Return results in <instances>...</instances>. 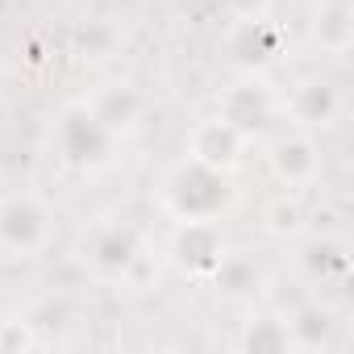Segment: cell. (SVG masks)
I'll use <instances>...</instances> for the list:
<instances>
[{
	"label": "cell",
	"instance_id": "obj_1",
	"mask_svg": "<svg viewBox=\"0 0 354 354\" xmlns=\"http://www.w3.org/2000/svg\"><path fill=\"white\" fill-rule=\"evenodd\" d=\"M162 205L175 221H221V213L234 205V180L230 171L184 158L162 180Z\"/></svg>",
	"mask_w": 354,
	"mask_h": 354
},
{
	"label": "cell",
	"instance_id": "obj_9",
	"mask_svg": "<svg viewBox=\"0 0 354 354\" xmlns=\"http://www.w3.org/2000/svg\"><path fill=\"white\" fill-rule=\"evenodd\" d=\"M246 138L230 125V121H221V117H209V121H201L196 129H192V142H188V158H196V162H209V167H217V171H230L234 175V167L242 162V154H246Z\"/></svg>",
	"mask_w": 354,
	"mask_h": 354
},
{
	"label": "cell",
	"instance_id": "obj_3",
	"mask_svg": "<svg viewBox=\"0 0 354 354\" xmlns=\"http://www.w3.org/2000/svg\"><path fill=\"white\" fill-rule=\"evenodd\" d=\"M50 234H55V217L38 196L30 192L0 196V250L5 254L34 259L38 250H46Z\"/></svg>",
	"mask_w": 354,
	"mask_h": 354
},
{
	"label": "cell",
	"instance_id": "obj_12",
	"mask_svg": "<svg viewBox=\"0 0 354 354\" xmlns=\"http://www.w3.org/2000/svg\"><path fill=\"white\" fill-rule=\"evenodd\" d=\"M313 38L321 42V50H333V55L350 50V42H354L350 9H346V5H325V9L317 13V21H313Z\"/></svg>",
	"mask_w": 354,
	"mask_h": 354
},
{
	"label": "cell",
	"instance_id": "obj_14",
	"mask_svg": "<svg viewBox=\"0 0 354 354\" xmlns=\"http://www.w3.org/2000/svg\"><path fill=\"white\" fill-rule=\"evenodd\" d=\"M242 346L254 350V354H283L292 346V333H288V321H275V317H259L246 325L242 333Z\"/></svg>",
	"mask_w": 354,
	"mask_h": 354
},
{
	"label": "cell",
	"instance_id": "obj_4",
	"mask_svg": "<svg viewBox=\"0 0 354 354\" xmlns=\"http://www.w3.org/2000/svg\"><path fill=\"white\" fill-rule=\"evenodd\" d=\"M167 254L180 275L213 279L230 259V238L221 234V221H180L167 242Z\"/></svg>",
	"mask_w": 354,
	"mask_h": 354
},
{
	"label": "cell",
	"instance_id": "obj_16",
	"mask_svg": "<svg viewBox=\"0 0 354 354\" xmlns=\"http://www.w3.org/2000/svg\"><path fill=\"white\" fill-rule=\"evenodd\" d=\"M267 225H271L275 234H292V230L300 225V209H296L288 196H279V201L267 209Z\"/></svg>",
	"mask_w": 354,
	"mask_h": 354
},
{
	"label": "cell",
	"instance_id": "obj_15",
	"mask_svg": "<svg viewBox=\"0 0 354 354\" xmlns=\"http://www.w3.org/2000/svg\"><path fill=\"white\" fill-rule=\"evenodd\" d=\"M304 263H308V271L313 275H329V267L333 271H346V254H342V246H329V242H313L308 246V254H304Z\"/></svg>",
	"mask_w": 354,
	"mask_h": 354
},
{
	"label": "cell",
	"instance_id": "obj_8",
	"mask_svg": "<svg viewBox=\"0 0 354 354\" xmlns=\"http://www.w3.org/2000/svg\"><path fill=\"white\" fill-rule=\"evenodd\" d=\"M271 175L288 188H308L317 175H321V146L308 133H288L271 146Z\"/></svg>",
	"mask_w": 354,
	"mask_h": 354
},
{
	"label": "cell",
	"instance_id": "obj_13",
	"mask_svg": "<svg viewBox=\"0 0 354 354\" xmlns=\"http://www.w3.org/2000/svg\"><path fill=\"white\" fill-rule=\"evenodd\" d=\"M288 333H292V346L317 350V346L329 342V333H333V317H329L321 304H304L300 313L288 317Z\"/></svg>",
	"mask_w": 354,
	"mask_h": 354
},
{
	"label": "cell",
	"instance_id": "obj_2",
	"mask_svg": "<svg viewBox=\"0 0 354 354\" xmlns=\"http://www.w3.org/2000/svg\"><path fill=\"white\" fill-rule=\"evenodd\" d=\"M121 138L92 113V104H67L55 121V154L63 167L80 175H96L113 167Z\"/></svg>",
	"mask_w": 354,
	"mask_h": 354
},
{
	"label": "cell",
	"instance_id": "obj_7",
	"mask_svg": "<svg viewBox=\"0 0 354 354\" xmlns=\"http://www.w3.org/2000/svg\"><path fill=\"white\" fill-rule=\"evenodd\" d=\"M283 50V34L279 26L263 21V17H246L234 34H230V63L242 67L246 75H259L267 71Z\"/></svg>",
	"mask_w": 354,
	"mask_h": 354
},
{
	"label": "cell",
	"instance_id": "obj_10",
	"mask_svg": "<svg viewBox=\"0 0 354 354\" xmlns=\"http://www.w3.org/2000/svg\"><path fill=\"white\" fill-rule=\"evenodd\" d=\"M279 109H283L300 129H321V125H329V121L337 117L342 96H337V88L325 84V80H300V84L279 100Z\"/></svg>",
	"mask_w": 354,
	"mask_h": 354
},
{
	"label": "cell",
	"instance_id": "obj_6",
	"mask_svg": "<svg viewBox=\"0 0 354 354\" xmlns=\"http://www.w3.org/2000/svg\"><path fill=\"white\" fill-rule=\"evenodd\" d=\"M279 113H283V109H279V96H275L259 75H250V80L234 84V88L221 96V104H217V117H221V121H230L246 142L263 138Z\"/></svg>",
	"mask_w": 354,
	"mask_h": 354
},
{
	"label": "cell",
	"instance_id": "obj_11",
	"mask_svg": "<svg viewBox=\"0 0 354 354\" xmlns=\"http://www.w3.org/2000/svg\"><path fill=\"white\" fill-rule=\"evenodd\" d=\"M92 104V113L117 133V138H129L138 125H142V113H146V100H142V92L138 88H129V84H113V88H104L96 100H88Z\"/></svg>",
	"mask_w": 354,
	"mask_h": 354
},
{
	"label": "cell",
	"instance_id": "obj_5",
	"mask_svg": "<svg viewBox=\"0 0 354 354\" xmlns=\"http://www.w3.org/2000/svg\"><path fill=\"white\" fill-rule=\"evenodd\" d=\"M80 259H84V267H88L92 275H100V279H125V275L142 263V242H138V234H133L129 225L104 221V225H96V230L84 234Z\"/></svg>",
	"mask_w": 354,
	"mask_h": 354
}]
</instances>
